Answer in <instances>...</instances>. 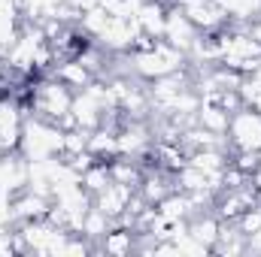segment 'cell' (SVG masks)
Wrapping results in <instances>:
<instances>
[{
	"label": "cell",
	"instance_id": "6da1fadb",
	"mask_svg": "<svg viewBox=\"0 0 261 257\" xmlns=\"http://www.w3.org/2000/svg\"><path fill=\"white\" fill-rule=\"evenodd\" d=\"M64 145V133L58 124L43 121L37 115H24V130H21V157L24 160H49L55 154H61Z\"/></svg>",
	"mask_w": 261,
	"mask_h": 257
},
{
	"label": "cell",
	"instance_id": "3957f363",
	"mask_svg": "<svg viewBox=\"0 0 261 257\" xmlns=\"http://www.w3.org/2000/svg\"><path fill=\"white\" fill-rule=\"evenodd\" d=\"M197 37H200V30L189 21V15L182 12V6L170 3V6H167V21H164V37H161V40L189 55L192 46L197 43Z\"/></svg>",
	"mask_w": 261,
	"mask_h": 257
},
{
	"label": "cell",
	"instance_id": "8992f818",
	"mask_svg": "<svg viewBox=\"0 0 261 257\" xmlns=\"http://www.w3.org/2000/svg\"><path fill=\"white\" fill-rule=\"evenodd\" d=\"M134 191H137V188H130V185L110 182L107 191H100L94 197V209H100L103 215H110V218L116 221V218H122V215L128 212V203H130V197H134Z\"/></svg>",
	"mask_w": 261,
	"mask_h": 257
},
{
	"label": "cell",
	"instance_id": "7a4b0ae2",
	"mask_svg": "<svg viewBox=\"0 0 261 257\" xmlns=\"http://www.w3.org/2000/svg\"><path fill=\"white\" fill-rule=\"evenodd\" d=\"M228 145L231 151H261V112L243 106L231 115L228 124Z\"/></svg>",
	"mask_w": 261,
	"mask_h": 257
},
{
	"label": "cell",
	"instance_id": "30bf717a",
	"mask_svg": "<svg viewBox=\"0 0 261 257\" xmlns=\"http://www.w3.org/2000/svg\"><path fill=\"white\" fill-rule=\"evenodd\" d=\"M134 239H137V233L130 230V227H116L113 224V230H107V236L100 239V245H97V254H134Z\"/></svg>",
	"mask_w": 261,
	"mask_h": 257
},
{
	"label": "cell",
	"instance_id": "9c48e42d",
	"mask_svg": "<svg viewBox=\"0 0 261 257\" xmlns=\"http://www.w3.org/2000/svg\"><path fill=\"white\" fill-rule=\"evenodd\" d=\"M219 230H222V218H219L213 209H206V212H195V215L189 218V236H195L197 242H203L206 248H213Z\"/></svg>",
	"mask_w": 261,
	"mask_h": 257
},
{
	"label": "cell",
	"instance_id": "ba28073f",
	"mask_svg": "<svg viewBox=\"0 0 261 257\" xmlns=\"http://www.w3.org/2000/svg\"><path fill=\"white\" fill-rule=\"evenodd\" d=\"M49 76H55L58 82H64V85L70 88V91H73V94H76V91H85V88H88V85L97 79V76H94L88 67L82 64L79 58H70V61H61V64H55Z\"/></svg>",
	"mask_w": 261,
	"mask_h": 257
},
{
	"label": "cell",
	"instance_id": "277c9868",
	"mask_svg": "<svg viewBox=\"0 0 261 257\" xmlns=\"http://www.w3.org/2000/svg\"><path fill=\"white\" fill-rule=\"evenodd\" d=\"M182 12L189 15V21L200 34H213L228 24V12L216 0H189V3H182Z\"/></svg>",
	"mask_w": 261,
	"mask_h": 257
},
{
	"label": "cell",
	"instance_id": "8fae6325",
	"mask_svg": "<svg viewBox=\"0 0 261 257\" xmlns=\"http://www.w3.org/2000/svg\"><path fill=\"white\" fill-rule=\"evenodd\" d=\"M197 124L210 133H219V136H228V124H231V112H225L222 106L216 103H203L200 100V109H197Z\"/></svg>",
	"mask_w": 261,
	"mask_h": 257
},
{
	"label": "cell",
	"instance_id": "4fadbf2b",
	"mask_svg": "<svg viewBox=\"0 0 261 257\" xmlns=\"http://www.w3.org/2000/svg\"><path fill=\"white\" fill-rule=\"evenodd\" d=\"M249 79H252V82H255V85H258V88H261V61H258V64H255V70L249 73Z\"/></svg>",
	"mask_w": 261,
	"mask_h": 257
},
{
	"label": "cell",
	"instance_id": "52a82bcc",
	"mask_svg": "<svg viewBox=\"0 0 261 257\" xmlns=\"http://www.w3.org/2000/svg\"><path fill=\"white\" fill-rule=\"evenodd\" d=\"M70 112L76 115V121H79L82 130H97L100 127V118H103V103L91 91H76Z\"/></svg>",
	"mask_w": 261,
	"mask_h": 257
},
{
	"label": "cell",
	"instance_id": "7c38bea8",
	"mask_svg": "<svg viewBox=\"0 0 261 257\" xmlns=\"http://www.w3.org/2000/svg\"><path fill=\"white\" fill-rule=\"evenodd\" d=\"M79 182H82V188L91 194V197H97L100 191H107V188H110V182H113V179H110L107 164H100V160H97L94 167H88V170L82 173V179H79Z\"/></svg>",
	"mask_w": 261,
	"mask_h": 257
},
{
	"label": "cell",
	"instance_id": "5b68a950",
	"mask_svg": "<svg viewBox=\"0 0 261 257\" xmlns=\"http://www.w3.org/2000/svg\"><path fill=\"white\" fill-rule=\"evenodd\" d=\"M167 6H170V3H164V0H143V3L137 6V12H134L137 27H140L146 37L161 40V37H164V21H167Z\"/></svg>",
	"mask_w": 261,
	"mask_h": 257
}]
</instances>
